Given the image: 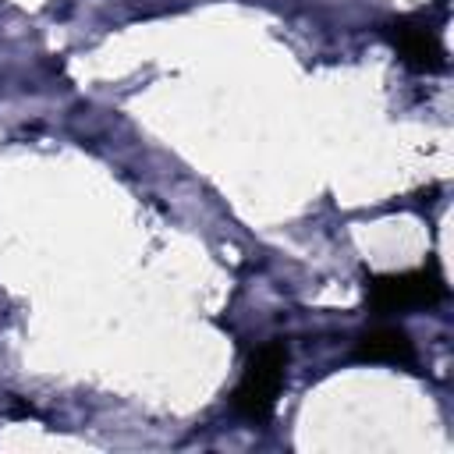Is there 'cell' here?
Wrapping results in <instances>:
<instances>
[{
  "label": "cell",
  "mask_w": 454,
  "mask_h": 454,
  "mask_svg": "<svg viewBox=\"0 0 454 454\" xmlns=\"http://www.w3.org/2000/svg\"><path fill=\"white\" fill-rule=\"evenodd\" d=\"M284 380H287V344L284 340H266L259 344L248 362H245V372L234 387V411L255 426H262L273 408H277V397L284 390Z\"/></svg>",
  "instance_id": "6da1fadb"
},
{
  "label": "cell",
  "mask_w": 454,
  "mask_h": 454,
  "mask_svg": "<svg viewBox=\"0 0 454 454\" xmlns=\"http://www.w3.org/2000/svg\"><path fill=\"white\" fill-rule=\"evenodd\" d=\"M447 298L443 273L436 262L422 270H404V273H380L365 280V305L376 316L390 312H408V309H433Z\"/></svg>",
  "instance_id": "7a4b0ae2"
},
{
  "label": "cell",
  "mask_w": 454,
  "mask_h": 454,
  "mask_svg": "<svg viewBox=\"0 0 454 454\" xmlns=\"http://www.w3.org/2000/svg\"><path fill=\"white\" fill-rule=\"evenodd\" d=\"M355 358L358 362H383V365H415V340L408 337L404 326H394V323L369 326L355 340Z\"/></svg>",
  "instance_id": "277c9868"
},
{
  "label": "cell",
  "mask_w": 454,
  "mask_h": 454,
  "mask_svg": "<svg viewBox=\"0 0 454 454\" xmlns=\"http://www.w3.org/2000/svg\"><path fill=\"white\" fill-rule=\"evenodd\" d=\"M387 39L404 60V67L419 74H436L447 64V50L440 43V32L426 18H394L387 25Z\"/></svg>",
  "instance_id": "3957f363"
}]
</instances>
